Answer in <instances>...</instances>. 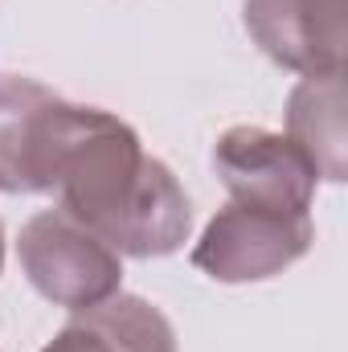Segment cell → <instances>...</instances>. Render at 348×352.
Here are the masks:
<instances>
[{
	"label": "cell",
	"instance_id": "obj_5",
	"mask_svg": "<svg viewBox=\"0 0 348 352\" xmlns=\"http://www.w3.org/2000/svg\"><path fill=\"white\" fill-rule=\"evenodd\" d=\"M213 168L230 197L312 213L320 173L295 140L266 127H230L213 148Z\"/></svg>",
	"mask_w": 348,
	"mask_h": 352
},
{
	"label": "cell",
	"instance_id": "obj_2",
	"mask_svg": "<svg viewBox=\"0 0 348 352\" xmlns=\"http://www.w3.org/2000/svg\"><path fill=\"white\" fill-rule=\"evenodd\" d=\"M17 258L41 299L66 311H87L123 283L119 254L66 209H41L21 226Z\"/></svg>",
	"mask_w": 348,
	"mask_h": 352
},
{
	"label": "cell",
	"instance_id": "obj_1",
	"mask_svg": "<svg viewBox=\"0 0 348 352\" xmlns=\"http://www.w3.org/2000/svg\"><path fill=\"white\" fill-rule=\"evenodd\" d=\"M25 173L29 192H54L58 209L94 230L115 254L164 258L188 242V192L111 111L50 94L29 135Z\"/></svg>",
	"mask_w": 348,
	"mask_h": 352
},
{
	"label": "cell",
	"instance_id": "obj_8",
	"mask_svg": "<svg viewBox=\"0 0 348 352\" xmlns=\"http://www.w3.org/2000/svg\"><path fill=\"white\" fill-rule=\"evenodd\" d=\"M0 270H4V230H0Z\"/></svg>",
	"mask_w": 348,
	"mask_h": 352
},
{
	"label": "cell",
	"instance_id": "obj_7",
	"mask_svg": "<svg viewBox=\"0 0 348 352\" xmlns=\"http://www.w3.org/2000/svg\"><path fill=\"white\" fill-rule=\"evenodd\" d=\"M287 140L303 148L320 180L340 184L345 164V74L303 78L287 98Z\"/></svg>",
	"mask_w": 348,
	"mask_h": 352
},
{
	"label": "cell",
	"instance_id": "obj_4",
	"mask_svg": "<svg viewBox=\"0 0 348 352\" xmlns=\"http://www.w3.org/2000/svg\"><path fill=\"white\" fill-rule=\"evenodd\" d=\"M348 0H246L242 21L262 54L303 78L345 74Z\"/></svg>",
	"mask_w": 348,
	"mask_h": 352
},
{
	"label": "cell",
	"instance_id": "obj_6",
	"mask_svg": "<svg viewBox=\"0 0 348 352\" xmlns=\"http://www.w3.org/2000/svg\"><path fill=\"white\" fill-rule=\"evenodd\" d=\"M41 352H176V332L160 307L115 291L87 311H74Z\"/></svg>",
	"mask_w": 348,
	"mask_h": 352
},
{
	"label": "cell",
	"instance_id": "obj_3",
	"mask_svg": "<svg viewBox=\"0 0 348 352\" xmlns=\"http://www.w3.org/2000/svg\"><path fill=\"white\" fill-rule=\"evenodd\" d=\"M316 242L312 213L230 197L193 246V266L217 283H262L295 266Z\"/></svg>",
	"mask_w": 348,
	"mask_h": 352
}]
</instances>
